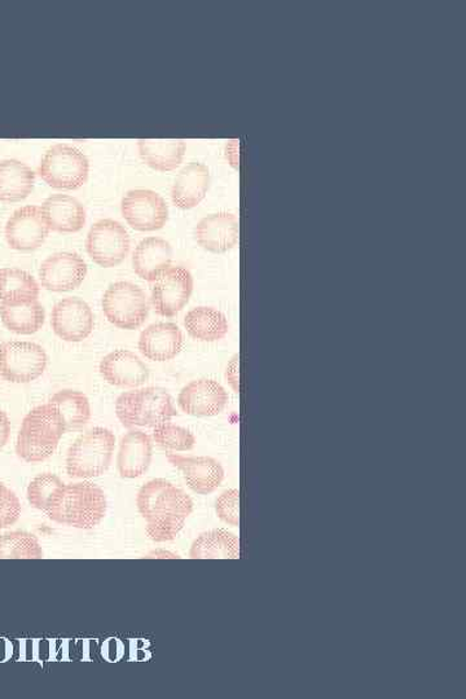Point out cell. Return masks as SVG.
<instances>
[{
	"mask_svg": "<svg viewBox=\"0 0 466 699\" xmlns=\"http://www.w3.org/2000/svg\"><path fill=\"white\" fill-rule=\"evenodd\" d=\"M39 284L30 272L20 268L0 270V303L7 306L26 305L38 301Z\"/></svg>",
	"mask_w": 466,
	"mask_h": 699,
	"instance_id": "cell-27",
	"label": "cell"
},
{
	"mask_svg": "<svg viewBox=\"0 0 466 699\" xmlns=\"http://www.w3.org/2000/svg\"><path fill=\"white\" fill-rule=\"evenodd\" d=\"M138 510L147 522V535L155 543L178 538L186 521L194 512V501L179 487L158 478L138 492Z\"/></svg>",
	"mask_w": 466,
	"mask_h": 699,
	"instance_id": "cell-1",
	"label": "cell"
},
{
	"mask_svg": "<svg viewBox=\"0 0 466 699\" xmlns=\"http://www.w3.org/2000/svg\"><path fill=\"white\" fill-rule=\"evenodd\" d=\"M86 263L73 252L55 253L39 268L42 287L56 293L74 291L86 279Z\"/></svg>",
	"mask_w": 466,
	"mask_h": 699,
	"instance_id": "cell-13",
	"label": "cell"
},
{
	"mask_svg": "<svg viewBox=\"0 0 466 699\" xmlns=\"http://www.w3.org/2000/svg\"><path fill=\"white\" fill-rule=\"evenodd\" d=\"M153 456L152 438L141 430H130L119 442L117 466L123 478H138L150 469Z\"/></svg>",
	"mask_w": 466,
	"mask_h": 699,
	"instance_id": "cell-20",
	"label": "cell"
},
{
	"mask_svg": "<svg viewBox=\"0 0 466 699\" xmlns=\"http://www.w3.org/2000/svg\"><path fill=\"white\" fill-rule=\"evenodd\" d=\"M185 327L196 341L217 342L228 336L230 324L221 311L201 306L189 311L185 317Z\"/></svg>",
	"mask_w": 466,
	"mask_h": 699,
	"instance_id": "cell-25",
	"label": "cell"
},
{
	"mask_svg": "<svg viewBox=\"0 0 466 699\" xmlns=\"http://www.w3.org/2000/svg\"><path fill=\"white\" fill-rule=\"evenodd\" d=\"M67 433L66 421L51 404L32 409L21 426L16 452L26 463H40L54 455Z\"/></svg>",
	"mask_w": 466,
	"mask_h": 699,
	"instance_id": "cell-3",
	"label": "cell"
},
{
	"mask_svg": "<svg viewBox=\"0 0 466 699\" xmlns=\"http://www.w3.org/2000/svg\"><path fill=\"white\" fill-rule=\"evenodd\" d=\"M40 559H44V550L34 534L12 532L0 535V560Z\"/></svg>",
	"mask_w": 466,
	"mask_h": 699,
	"instance_id": "cell-31",
	"label": "cell"
},
{
	"mask_svg": "<svg viewBox=\"0 0 466 699\" xmlns=\"http://www.w3.org/2000/svg\"><path fill=\"white\" fill-rule=\"evenodd\" d=\"M35 174L19 160L0 161V201L19 202L33 193Z\"/></svg>",
	"mask_w": 466,
	"mask_h": 699,
	"instance_id": "cell-26",
	"label": "cell"
},
{
	"mask_svg": "<svg viewBox=\"0 0 466 699\" xmlns=\"http://www.w3.org/2000/svg\"><path fill=\"white\" fill-rule=\"evenodd\" d=\"M48 358L42 346L33 342L0 345V377L12 384H30L45 373Z\"/></svg>",
	"mask_w": 466,
	"mask_h": 699,
	"instance_id": "cell-8",
	"label": "cell"
},
{
	"mask_svg": "<svg viewBox=\"0 0 466 699\" xmlns=\"http://www.w3.org/2000/svg\"><path fill=\"white\" fill-rule=\"evenodd\" d=\"M238 360V356L233 357L225 370V380L235 393H240Z\"/></svg>",
	"mask_w": 466,
	"mask_h": 699,
	"instance_id": "cell-36",
	"label": "cell"
},
{
	"mask_svg": "<svg viewBox=\"0 0 466 699\" xmlns=\"http://www.w3.org/2000/svg\"><path fill=\"white\" fill-rule=\"evenodd\" d=\"M238 496V490H228L217 499L215 503L218 517L225 522V524L233 527H237L240 525Z\"/></svg>",
	"mask_w": 466,
	"mask_h": 699,
	"instance_id": "cell-35",
	"label": "cell"
},
{
	"mask_svg": "<svg viewBox=\"0 0 466 699\" xmlns=\"http://www.w3.org/2000/svg\"><path fill=\"white\" fill-rule=\"evenodd\" d=\"M194 292V278L187 268L175 266L154 281L152 305L155 313L174 317L188 305Z\"/></svg>",
	"mask_w": 466,
	"mask_h": 699,
	"instance_id": "cell-11",
	"label": "cell"
},
{
	"mask_svg": "<svg viewBox=\"0 0 466 699\" xmlns=\"http://www.w3.org/2000/svg\"><path fill=\"white\" fill-rule=\"evenodd\" d=\"M189 556L194 560L240 559L238 536L228 529H211L194 541Z\"/></svg>",
	"mask_w": 466,
	"mask_h": 699,
	"instance_id": "cell-28",
	"label": "cell"
},
{
	"mask_svg": "<svg viewBox=\"0 0 466 699\" xmlns=\"http://www.w3.org/2000/svg\"><path fill=\"white\" fill-rule=\"evenodd\" d=\"M123 215L133 230L141 232L164 229L168 207L164 197L151 189H131L124 196Z\"/></svg>",
	"mask_w": 466,
	"mask_h": 699,
	"instance_id": "cell-10",
	"label": "cell"
},
{
	"mask_svg": "<svg viewBox=\"0 0 466 699\" xmlns=\"http://www.w3.org/2000/svg\"><path fill=\"white\" fill-rule=\"evenodd\" d=\"M11 422L9 416L0 409V450H2L10 440Z\"/></svg>",
	"mask_w": 466,
	"mask_h": 699,
	"instance_id": "cell-37",
	"label": "cell"
},
{
	"mask_svg": "<svg viewBox=\"0 0 466 699\" xmlns=\"http://www.w3.org/2000/svg\"><path fill=\"white\" fill-rule=\"evenodd\" d=\"M0 317L4 327L13 334L31 336L45 326L46 311L39 301L20 306H7L0 303Z\"/></svg>",
	"mask_w": 466,
	"mask_h": 699,
	"instance_id": "cell-29",
	"label": "cell"
},
{
	"mask_svg": "<svg viewBox=\"0 0 466 699\" xmlns=\"http://www.w3.org/2000/svg\"><path fill=\"white\" fill-rule=\"evenodd\" d=\"M49 230L61 233L81 231L86 224V210L73 196L55 194L42 205Z\"/></svg>",
	"mask_w": 466,
	"mask_h": 699,
	"instance_id": "cell-22",
	"label": "cell"
},
{
	"mask_svg": "<svg viewBox=\"0 0 466 699\" xmlns=\"http://www.w3.org/2000/svg\"><path fill=\"white\" fill-rule=\"evenodd\" d=\"M229 400V393L218 381L200 378L182 388L178 406L195 418H213L224 411Z\"/></svg>",
	"mask_w": 466,
	"mask_h": 699,
	"instance_id": "cell-15",
	"label": "cell"
},
{
	"mask_svg": "<svg viewBox=\"0 0 466 699\" xmlns=\"http://www.w3.org/2000/svg\"><path fill=\"white\" fill-rule=\"evenodd\" d=\"M98 370L108 384L117 387H138L150 380V370L143 360L129 350L110 352L104 357Z\"/></svg>",
	"mask_w": 466,
	"mask_h": 699,
	"instance_id": "cell-18",
	"label": "cell"
},
{
	"mask_svg": "<svg viewBox=\"0 0 466 699\" xmlns=\"http://www.w3.org/2000/svg\"><path fill=\"white\" fill-rule=\"evenodd\" d=\"M172 245L161 237L141 240L132 254L133 271L147 281L158 280L172 267Z\"/></svg>",
	"mask_w": 466,
	"mask_h": 699,
	"instance_id": "cell-21",
	"label": "cell"
},
{
	"mask_svg": "<svg viewBox=\"0 0 466 699\" xmlns=\"http://www.w3.org/2000/svg\"><path fill=\"white\" fill-rule=\"evenodd\" d=\"M195 237L205 251L215 254L228 253L238 243V218L228 211L205 217L196 225Z\"/></svg>",
	"mask_w": 466,
	"mask_h": 699,
	"instance_id": "cell-17",
	"label": "cell"
},
{
	"mask_svg": "<svg viewBox=\"0 0 466 699\" xmlns=\"http://www.w3.org/2000/svg\"><path fill=\"white\" fill-rule=\"evenodd\" d=\"M51 326L55 335L66 342H82L93 334L95 317L86 301L68 296L53 308Z\"/></svg>",
	"mask_w": 466,
	"mask_h": 699,
	"instance_id": "cell-12",
	"label": "cell"
},
{
	"mask_svg": "<svg viewBox=\"0 0 466 699\" xmlns=\"http://www.w3.org/2000/svg\"><path fill=\"white\" fill-rule=\"evenodd\" d=\"M89 256L104 268L121 265L130 252V235L115 219H102L90 229L86 242Z\"/></svg>",
	"mask_w": 466,
	"mask_h": 699,
	"instance_id": "cell-9",
	"label": "cell"
},
{
	"mask_svg": "<svg viewBox=\"0 0 466 699\" xmlns=\"http://www.w3.org/2000/svg\"><path fill=\"white\" fill-rule=\"evenodd\" d=\"M5 240L12 249L33 252L46 242L49 228L39 207L27 205L11 215L5 224Z\"/></svg>",
	"mask_w": 466,
	"mask_h": 699,
	"instance_id": "cell-14",
	"label": "cell"
},
{
	"mask_svg": "<svg viewBox=\"0 0 466 699\" xmlns=\"http://www.w3.org/2000/svg\"><path fill=\"white\" fill-rule=\"evenodd\" d=\"M48 404L59 409L63 421H66L67 433L77 432L90 422V401L82 392L66 388V391L56 393Z\"/></svg>",
	"mask_w": 466,
	"mask_h": 699,
	"instance_id": "cell-30",
	"label": "cell"
},
{
	"mask_svg": "<svg viewBox=\"0 0 466 699\" xmlns=\"http://www.w3.org/2000/svg\"><path fill=\"white\" fill-rule=\"evenodd\" d=\"M116 436L105 428H93L78 436L67 455V471L72 478H96L109 469Z\"/></svg>",
	"mask_w": 466,
	"mask_h": 699,
	"instance_id": "cell-5",
	"label": "cell"
},
{
	"mask_svg": "<svg viewBox=\"0 0 466 699\" xmlns=\"http://www.w3.org/2000/svg\"><path fill=\"white\" fill-rule=\"evenodd\" d=\"M153 440L162 450L167 452H183L195 448L196 436L188 429L172 422L160 423L153 430Z\"/></svg>",
	"mask_w": 466,
	"mask_h": 699,
	"instance_id": "cell-33",
	"label": "cell"
},
{
	"mask_svg": "<svg viewBox=\"0 0 466 699\" xmlns=\"http://www.w3.org/2000/svg\"><path fill=\"white\" fill-rule=\"evenodd\" d=\"M89 159L73 145L55 144L42 158L38 173L48 186L78 189L88 182Z\"/></svg>",
	"mask_w": 466,
	"mask_h": 699,
	"instance_id": "cell-7",
	"label": "cell"
},
{
	"mask_svg": "<svg viewBox=\"0 0 466 699\" xmlns=\"http://www.w3.org/2000/svg\"><path fill=\"white\" fill-rule=\"evenodd\" d=\"M210 174L207 165L190 162L183 167L174 182L172 199L182 210L194 209L208 194Z\"/></svg>",
	"mask_w": 466,
	"mask_h": 699,
	"instance_id": "cell-23",
	"label": "cell"
},
{
	"mask_svg": "<svg viewBox=\"0 0 466 699\" xmlns=\"http://www.w3.org/2000/svg\"><path fill=\"white\" fill-rule=\"evenodd\" d=\"M20 515L21 503L16 493L0 482V528L15 525Z\"/></svg>",
	"mask_w": 466,
	"mask_h": 699,
	"instance_id": "cell-34",
	"label": "cell"
},
{
	"mask_svg": "<svg viewBox=\"0 0 466 699\" xmlns=\"http://www.w3.org/2000/svg\"><path fill=\"white\" fill-rule=\"evenodd\" d=\"M107 508V497L101 487L78 482L63 486L46 514L58 524L90 529L101 524Z\"/></svg>",
	"mask_w": 466,
	"mask_h": 699,
	"instance_id": "cell-2",
	"label": "cell"
},
{
	"mask_svg": "<svg viewBox=\"0 0 466 699\" xmlns=\"http://www.w3.org/2000/svg\"><path fill=\"white\" fill-rule=\"evenodd\" d=\"M166 457L168 463L182 471L189 489L199 496H209L223 482V466L213 457L182 456L174 452H167Z\"/></svg>",
	"mask_w": 466,
	"mask_h": 699,
	"instance_id": "cell-16",
	"label": "cell"
},
{
	"mask_svg": "<svg viewBox=\"0 0 466 699\" xmlns=\"http://www.w3.org/2000/svg\"><path fill=\"white\" fill-rule=\"evenodd\" d=\"M138 145L141 159L159 172L175 171L182 164L187 148L183 139H140Z\"/></svg>",
	"mask_w": 466,
	"mask_h": 699,
	"instance_id": "cell-24",
	"label": "cell"
},
{
	"mask_svg": "<svg viewBox=\"0 0 466 699\" xmlns=\"http://www.w3.org/2000/svg\"><path fill=\"white\" fill-rule=\"evenodd\" d=\"M116 413L127 429L155 428L178 416L172 395L165 388L154 386L119 395Z\"/></svg>",
	"mask_w": 466,
	"mask_h": 699,
	"instance_id": "cell-4",
	"label": "cell"
},
{
	"mask_svg": "<svg viewBox=\"0 0 466 699\" xmlns=\"http://www.w3.org/2000/svg\"><path fill=\"white\" fill-rule=\"evenodd\" d=\"M145 559H179V557L171 552H165V550H155V552L148 555Z\"/></svg>",
	"mask_w": 466,
	"mask_h": 699,
	"instance_id": "cell-38",
	"label": "cell"
},
{
	"mask_svg": "<svg viewBox=\"0 0 466 699\" xmlns=\"http://www.w3.org/2000/svg\"><path fill=\"white\" fill-rule=\"evenodd\" d=\"M185 337L175 323H155L141 331L139 350L153 362H168L179 356Z\"/></svg>",
	"mask_w": 466,
	"mask_h": 699,
	"instance_id": "cell-19",
	"label": "cell"
},
{
	"mask_svg": "<svg viewBox=\"0 0 466 699\" xmlns=\"http://www.w3.org/2000/svg\"><path fill=\"white\" fill-rule=\"evenodd\" d=\"M63 486L66 484L58 476L53 473H44V475L35 477L27 487V500L35 510L46 513Z\"/></svg>",
	"mask_w": 466,
	"mask_h": 699,
	"instance_id": "cell-32",
	"label": "cell"
},
{
	"mask_svg": "<svg viewBox=\"0 0 466 699\" xmlns=\"http://www.w3.org/2000/svg\"><path fill=\"white\" fill-rule=\"evenodd\" d=\"M102 306L108 322L125 330L143 326L151 308L143 289L130 281L113 282L103 295Z\"/></svg>",
	"mask_w": 466,
	"mask_h": 699,
	"instance_id": "cell-6",
	"label": "cell"
}]
</instances>
